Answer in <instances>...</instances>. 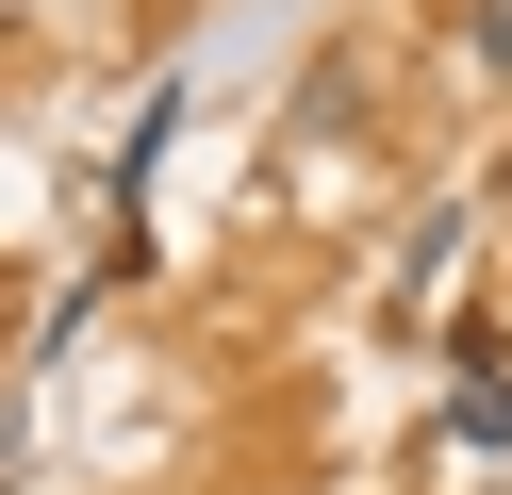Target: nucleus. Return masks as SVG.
Here are the masks:
<instances>
[{
    "mask_svg": "<svg viewBox=\"0 0 512 495\" xmlns=\"http://www.w3.org/2000/svg\"><path fill=\"white\" fill-rule=\"evenodd\" d=\"M446 429H463V446H512V380H463V396H446Z\"/></svg>",
    "mask_w": 512,
    "mask_h": 495,
    "instance_id": "1",
    "label": "nucleus"
},
{
    "mask_svg": "<svg viewBox=\"0 0 512 495\" xmlns=\"http://www.w3.org/2000/svg\"><path fill=\"white\" fill-rule=\"evenodd\" d=\"M463 50H479V66H512V0H463Z\"/></svg>",
    "mask_w": 512,
    "mask_h": 495,
    "instance_id": "2",
    "label": "nucleus"
}]
</instances>
